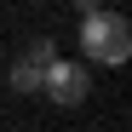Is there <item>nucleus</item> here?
<instances>
[{
    "label": "nucleus",
    "instance_id": "3",
    "mask_svg": "<svg viewBox=\"0 0 132 132\" xmlns=\"http://www.w3.org/2000/svg\"><path fill=\"white\" fill-rule=\"evenodd\" d=\"M40 92H46L52 103H63V109H75V103H86V92H92V69L57 57L52 69H46V80H40Z\"/></svg>",
    "mask_w": 132,
    "mask_h": 132
},
{
    "label": "nucleus",
    "instance_id": "1",
    "mask_svg": "<svg viewBox=\"0 0 132 132\" xmlns=\"http://www.w3.org/2000/svg\"><path fill=\"white\" fill-rule=\"evenodd\" d=\"M80 52L86 63H126L132 57V23L121 12H92V17H80Z\"/></svg>",
    "mask_w": 132,
    "mask_h": 132
},
{
    "label": "nucleus",
    "instance_id": "4",
    "mask_svg": "<svg viewBox=\"0 0 132 132\" xmlns=\"http://www.w3.org/2000/svg\"><path fill=\"white\" fill-rule=\"evenodd\" d=\"M75 12H80V17H92V12H103V0H75Z\"/></svg>",
    "mask_w": 132,
    "mask_h": 132
},
{
    "label": "nucleus",
    "instance_id": "2",
    "mask_svg": "<svg viewBox=\"0 0 132 132\" xmlns=\"http://www.w3.org/2000/svg\"><path fill=\"white\" fill-rule=\"evenodd\" d=\"M57 63V46L46 35H35L23 52L12 57V69H6V80H12V92H40V80H46V69Z\"/></svg>",
    "mask_w": 132,
    "mask_h": 132
}]
</instances>
